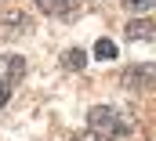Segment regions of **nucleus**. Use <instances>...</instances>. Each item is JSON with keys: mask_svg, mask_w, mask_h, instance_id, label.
Listing matches in <instances>:
<instances>
[{"mask_svg": "<svg viewBox=\"0 0 156 141\" xmlns=\"http://www.w3.org/2000/svg\"><path fill=\"white\" fill-rule=\"evenodd\" d=\"M127 36H131V40H153L156 26L149 18H134V22H127Z\"/></svg>", "mask_w": 156, "mask_h": 141, "instance_id": "20e7f679", "label": "nucleus"}, {"mask_svg": "<svg viewBox=\"0 0 156 141\" xmlns=\"http://www.w3.org/2000/svg\"><path fill=\"white\" fill-rule=\"evenodd\" d=\"M87 123H91V134H98L102 141L109 138H123L127 130H131V123H127V116L113 105H94L87 112Z\"/></svg>", "mask_w": 156, "mask_h": 141, "instance_id": "f257e3e1", "label": "nucleus"}, {"mask_svg": "<svg viewBox=\"0 0 156 141\" xmlns=\"http://www.w3.org/2000/svg\"><path fill=\"white\" fill-rule=\"evenodd\" d=\"M66 65H69V69H83V65H87V54H83L80 47L66 51Z\"/></svg>", "mask_w": 156, "mask_h": 141, "instance_id": "0eeeda50", "label": "nucleus"}, {"mask_svg": "<svg viewBox=\"0 0 156 141\" xmlns=\"http://www.w3.org/2000/svg\"><path fill=\"white\" fill-rule=\"evenodd\" d=\"M94 58L113 62V58H116V43H113V40H98V43H94Z\"/></svg>", "mask_w": 156, "mask_h": 141, "instance_id": "423d86ee", "label": "nucleus"}, {"mask_svg": "<svg viewBox=\"0 0 156 141\" xmlns=\"http://www.w3.org/2000/svg\"><path fill=\"white\" fill-rule=\"evenodd\" d=\"M44 15H69V4L73 0H33Z\"/></svg>", "mask_w": 156, "mask_h": 141, "instance_id": "39448f33", "label": "nucleus"}, {"mask_svg": "<svg viewBox=\"0 0 156 141\" xmlns=\"http://www.w3.org/2000/svg\"><path fill=\"white\" fill-rule=\"evenodd\" d=\"M123 7H127V11H153L156 0H123Z\"/></svg>", "mask_w": 156, "mask_h": 141, "instance_id": "6e6552de", "label": "nucleus"}, {"mask_svg": "<svg viewBox=\"0 0 156 141\" xmlns=\"http://www.w3.org/2000/svg\"><path fill=\"white\" fill-rule=\"evenodd\" d=\"M7 69H11V76H22L26 65H22V58H18V54H11V58H7Z\"/></svg>", "mask_w": 156, "mask_h": 141, "instance_id": "1a4fd4ad", "label": "nucleus"}, {"mask_svg": "<svg viewBox=\"0 0 156 141\" xmlns=\"http://www.w3.org/2000/svg\"><path fill=\"white\" fill-rule=\"evenodd\" d=\"M69 141H102V138H98V134H91V130H87V134H76V138H69Z\"/></svg>", "mask_w": 156, "mask_h": 141, "instance_id": "9d476101", "label": "nucleus"}, {"mask_svg": "<svg viewBox=\"0 0 156 141\" xmlns=\"http://www.w3.org/2000/svg\"><path fill=\"white\" fill-rule=\"evenodd\" d=\"M33 29V22H29V15H22V11H7L4 18H0V36L4 40H18V36H26Z\"/></svg>", "mask_w": 156, "mask_h": 141, "instance_id": "f03ea898", "label": "nucleus"}, {"mask_svg": "<svg viewBox=\"0 0 156 141\" xmlns=\"http://www.w3.org/2000/svg\"><path fill=\"white\" fill-rule=\"evenodd\" d=\"M156 83V65H134L123 72V87L127 91H149Z\"/></svg>", "mask_w": 156, "mask_h": 141, "instance_id": "7ed1b4c3", "label": "nucleus"}, {"mask_svg": "<svg viewBox=\"0 0 156 141\" xmlns=\"http://www.w3.org/2000/svg\"><path fill=\"white\" fill-rule=\"evenodd\" d=\"M7 98H11V91H7V83L0 80V105H7Z\"/></svg>", "mask_w": 156, "mask_h": 141, "instance_id": "9b49d317", "label": "nucleus"}]
</instances>
